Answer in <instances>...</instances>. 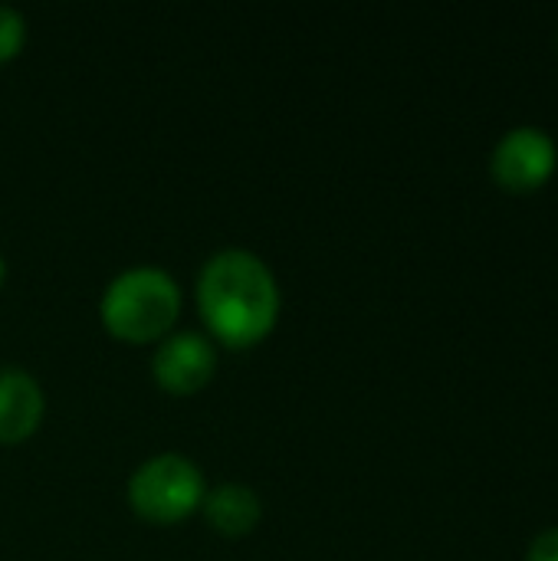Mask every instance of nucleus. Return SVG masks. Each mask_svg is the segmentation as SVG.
<instances>
[{
    "label": "nucleus",
    "mask_w": 558,
    "mask_h": 561,
    "mask_svg": "<svg viewBox=\"0 0 558 561\" xmlns=\"http://www.w3.org/2000/svg\"><path fill=\"white\" fill-rule=\"evenodd\" d=\"M201 513L214 533H220L227 539H243L260 526L263 503H260L257 490H250L243 483H220V486L207 490Z\"/></svg>",
    "instance_id": "obj_7"
},
{
    "label": "nucleus",
    "mask_w": 558,
    "mask_h": 561,
    "mask_svg": "<svg viewBox=\"0 0 558 561\" xmlns=\"http://www.w3.org/2000/svg\"><path fill=\"white\" fill-rule=\"evenodd\" d=\"M526 561H558V526L539 533L526 552Z\"/></svg>",
    "instance_id": "obj_9"
},
{
    "label": "nucleus",
    "mask_w": 558,
    "mask_h": 561,
    "mask_svg": "<svg viewBox=\"0 0 558 561\" xmlns=\"http://www.w3.org/2000/svg\"><path fill=\"white\" fill-rule=\"evenodd\" d=\"M46 414L39 381L23 368H0V447L26 444Z\"/></svg>",
    "instance_id": "obj_6"
},
{
    "label": "nucleus",
    "mask_w": 558,
    "mask_h": 561,
    "mask_svg": "<svg viewBox=\"0 0 558 561\" xmlns=\"http://www.w3.org/2000/svg\"><path fill=\"white\" fill-rule=\"evenodd\" d=\"M217 375V348L204 332H171L158 342L151 358L155 385L171 398L204 391Z\"/></svg>",
    "instance_id": "obj_5"
},
{
    "label": "nucleus",
    "mask_w": 558,
    "mask_h": 561,
    "mask_svg": "<svg viewBox=\"0 0 558 561\" xmlns=\"http://www.w3.org/2000/svg\"><path fill=\"white\" fill-rule=\"evenodd\" d=\"M181 302V286L171 273L158 266H132L105 286L99 319L112 339L125 345H151L171 335Z\"/></svg>",
    "instance_id": "obj_2"
},
{
    "label": "nucleus",
    "mask_w": 558,
    "mask_h": 561,
    "mask_svg": "<svg viewBox=\"0 0 558 561\" xmlns=\"http://www.w3.org/2000/svg\"><path fill=\"white\" fill-rule=\"evenodd\" d=\"M3 279H7V263H3V256H0V286H3Z\"/></svg>",
    "instance_id": "obj_10"
},
{
    "label": "nucleus",
    "mask_w": 558,
    "mask_h": 561,
    "mask_svg": "<svg viewBox=\"0 0 558 561\" xmlns=\"http://www.w3.org/2000/svg\"><path fill=\"white\" fill-rule=\"evenodd\" d=\"M558 164L556 138L539 125H513L500 135L490 154V171L506 191L543 187Z\"/></svg>",
    "instance_id": "obj_4"
},
{
    "label": "nucleus",
    "mask_w": 558,
    "mask_h": 561,
    "mask_svg": "<svg viewBox=\"0 0 558 561\" xmlns=\"http://www.w3.org/2000/svg\"><path fill=\"white\" fill-rule=\"evenodd\" d=\"M197 312L204 335L224 348H257L280 322L283 296L263 256L230 247L217 250L197 276Z\"/></svg>",
    "instance_id": "obj_1"
},
{
    "label": "nucleus",
    "mask_w": 558,
    "mask_h": 561,
    "mask_svg": "<svg viewBox=\"0 0 558 561\" xmlns=\"http://www.w3.org/2000/svg\"><path fill=\"white\" fill-rule=\"evenodd\" d=\"M128 506L151 526H178L201 513L207 496L204 473L181 454H158L128 477Z\"/></svg>",
    "instance_id": "obj_3"
},
{
    "label": "nucleus",
    "mask_w": 558,
    "mask_h": 561,
    "mask_svg": "<svg viewBox=\"0 0 558 561\" xmlns=\"http://www.w3.org/2000/svg\"><path fill=\"white\" fill-rule=\"evenodd\" d=\"M26 46V20L13 7H0V66L13 62Z\"/></svg>",
    "instance_id": "obj_8"
}]
</instances>
